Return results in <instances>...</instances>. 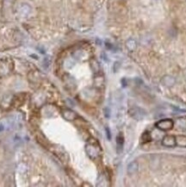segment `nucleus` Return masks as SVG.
Returning <instances> with one entry per match:
<instances>
[{"label": "nucleus", "instance_id": "1", "mask_svg": "<svg viewBox=\"0 0 186 187\" xmlns=\"http://www.w3.org/2000/svg\"><path fill=\"white\" fill-rule=\"evenodd\" d=\"M155 127L161 131H169L173 129L174 122L169 118L161 119L155 123Z\"/></svg>", "mask_w": 186, "mask_h": 187}, {"label": "nucleus", "instance_id": "2", "mask_svg": "<svg viewBox=\"0 0 186 187\" xmlns=\"http://www.w3.org/2000/svg\"><path fill=\"white\" fill-rule=\"evenodd\" d=\"M129 113L136 121H141L147 116V111L141 107H133L129 110Z\"/></svg>", "mask_w": 186, "mask_h": 187}, {"label": "nucleus", "instance_id": "3", "mask_svg": "<svg viewBox=\"0 0 186 187\" xmlns=\"http://www.w3.org/2000/svg\"><path fill=\"white\" fill-rule=\"evenodd\" d=\"M161 143L165 148H174L177 146L176 136L172 135H166L163 137Z\"/></svg>", "mask_w": 186, "mask_h": 187}, {"label": "nucleus", "instance_id": "4", "mask_svg": "<svg viewBox=\"0 0 186 187\" xmlns=\"http://www.w3.org/2000/svg\"><path fill=\"white\" fill-rule=\"evenodd\" d=\"M160 83L165 87H172L176 85V79L171 75H165L161 78Z\"/></svg>", "mask_w": 186, "mask_h": 187}, {"label": "nucleus", "instance_id": "5", "mask_svg": "<svg viewBox=\"0 0 186 187\" xmlns=\"http://www.w3.org/2000/svg\"><path fill=\"white\" fill-rule=\"evenodd\" d=\"M138 169H139V164L136 161H133L128 166V172L129 174L135 173L138 171Z\"/></svg>", "mask_w": 186, "mask_h": 187}, {"label": "nucleus", "instance_id": "6", "mask_svg": "<svg viewBox=\"0 0 186 187\" xmlns=\"http://www.w3.org/2000/svg\"><path fill=\"white\" fill-rule=\"evenodd\" d=\"M126 46H127V47H128L129 50L134 51V50H135L136 47H137V43H136L135 40H134V39H129V40L127 41V42H126Z\"/></svg>", "mask_w": 186, "mask_h": 187}, {"label": "nucleus", "instance_id": "7", "mask_svg": "<svg viewBox=\"0 0 186 187\" xmlns=\"http://www.w3.org/2000/svg\"><path fill=\"white\" fill-rule=\"evenodd\" d=\"M176 142L177 146L186 147V136H176Z\"/></svg>", "mask_w": 186, "mask_h": 187}, {"label": "nucleus", "instance_id": "8", "mask_svg": "<svg viewBox=\"0 0 186 187\" xmlns=\"http://www.w3.org/2000/svg\"><path fill=\"white\" fill-rule=\"evenodd\" d=\"M177 127L182 130H186V120L185 118L182 117V118H178L177 121Z\"/></svg>", "mask_w": 186, "mask_h": 187}, {"label": "nucleus", "instance_id": "9", "mask_svg": "<svg viewBox=\"0 0 186 187\" xmlns=\"http://www.w3.org/2000/svg\"><path fill=\"white\" fill-rule=\"evenodd\" d=\"M141 140L143 142H150L152 140V137H151V135L147 131L143 134L142 137H141Z\"/></svg>", "mask_w": 186, "mask_h": 187}, {"label": "nucleus", "instance_id": "10", "mask_svg": "<svg viewBox=\"0 0 186 187\" xmlns=\"http://www.w3.org/2000/svg\"><path fill=\"white\" fill-rule=\"evenodd\" d=\"M117 145L120 147V148H122V145H123V138H122V136L117 137Z\"/></svg>", "mask_w": 186, "mask_h": 187}, {"label": "nucleus", "instance_id": "11", "mask_svg": "<svg viewBox=\"0 0 186 187\" xmlns=\"http://www.w3.org/2000/svg\"><path fill=\"white\" fill-rule=\"evenodd\" d=\"M185 80H186V77H185Z\"/></svg>", "mask_w": 186, "mask_h": 187}]
</instances>
